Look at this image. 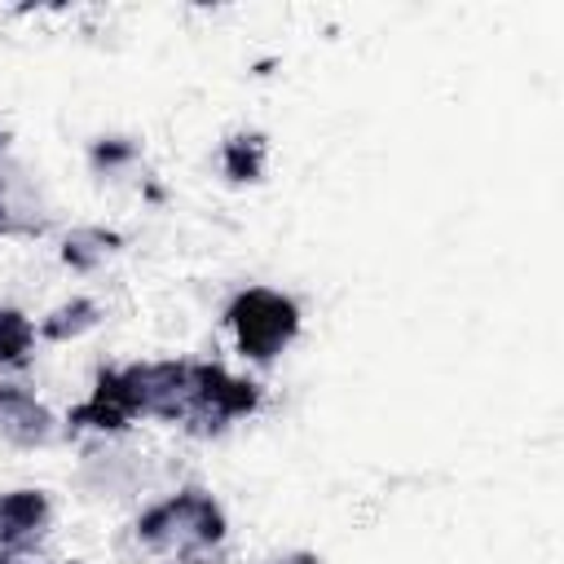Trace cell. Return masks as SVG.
I'll list each match as a JSON object with an SVG mask.
<instances>
[{"label": "cell", "instance_id": "obj_1", "mask_svg": "<svg viewBox=\"0 0 564 564\" xmlns=\"http://www.w3.org/2000/svg\"><path fill=\"white\" fill-rule=\"evenodd\" d=\"M229 533V516L225 507L207 494V489H176L159 502H150L137 524H132V538L141 551H154V555H194V551H212L220 546Z\"/></svg>", "mask_w": 564, "mask_h": 564}, {"label": "cell", "instance_id": "obj_2", "mask_svg": "<svg viewBox=\"0 0 564 564\" xmlns=\"http://www.w3.org/2000/svg\"><path fill=\"white\" fill-rule=\"evenodd\" d=\"M300 322L304 317H300L295 295H286L278 286H242L225 304V330L234 339V352L251 366L278 361L295 344Z\"/></svg>", "mask_w": 564, "mask_h": 564}, {"label": "cell", "instance_id": "obj_3", "mask_svg": "<svg viewBox=\"0 0 564 564\" xmlns=\"http://www.w3.org/2000/svg\"><path fill=\"white\" fill-rule=\"evenodd\" d=\"M264 392L256 379L234 375L220 361H194V401L185 414V427L194 436H216L238 419H251L260 410Z\"/></svg>", "mask_w": 564, "mask_h": 564}, {"label": "cell", "instance_id": "obj_4", "mask_svg": "<svg viewBox=\"0 0 564 564\" xmlns=\"http://www.w3.org/2000/svg\"><path fill=\"white\" fill-rule=\"evenodd\" d=\"M137 392H141V419L159 423H185L194 401V361L185 357H159V361H132Z\"/></svg>", "mask_w": 564, "mask_h": 564}, {"label": "cell", "instance_id": "obj_5", "mask_svg": "<svg viewBox=\"0 0 564 564\" xmlns=\"http://www.w3.org/2000/svg\"><path fill=\"white\" fill-rule=\"evenodd\" d=\"M53 524V498L44 489H0V546L26 555Z\"/></svg>", "mask_w": 564, "mask_h": 564}, {"label": "cell", "instance_id": "obj_6", "mask_svg": "<svg viewBox=\"0 0 564 564\" xmlns=\"http://www.w3.org/2000/svg\"><path fill=\"white\" fill-rule=\"evenodd\" d=\"M0 436L18 449H40L57 436V414L35 392H26L22 383H4V392H0Z\"/></svg>", "mask_w": 564, "mask_h": 564}, {"label": "cell", "instance_id": "obj_7", "mask_svg": "<svg viewBox=\"0 0 564 564\" xmlns=\"http://www.w3.org/2000/svg\"><path fill=\"white\" fill-rule=\"evenodd\" d=\"M119 247H123V234L119 229H110V225H75V229L62 234L57 260L70 273H97Z\"/></svg>", "mask_w": 564, "mask_h": 564}, {"label": "cell", "instance_id": "obj_8", "mask_svg": "<svg viewBox=\"0 0 564 564\" xmlns=\"http://www.w3.org/2000/svg\"><path fill=\"white\" fill-rule=\"evenodd\" d=\"M101 317H106L101 300H93V295H70V300L53 304V308L35 322V335H40L44 344H75V339H84L88 330H97Z\"/></svg>", "mask_w": 564, "mask_h": 564}, {"label": "cell", "instance_id": "obj_9", "mask_svg": "<svg viewBox=\"0 0 564 564\" xmlns=\"http://www.w3.org/2000/svg\"><path fill=\"white\" fill-rule=\"evenodd\" d=\"M220 172L234 185H256L264 181V163H269V141L260 132H229L220 141Z\"/></svg>", "mask_w": 564, "mask_h": 564}, {"label": "cell", "instance_id": "obj_10", "mask_svg": "<svg viewBox=\"0 0 564 564\" xmlns=\"http://www.w3.org/2000/svg\"><path fill=\"white\" fill-rule=\"evenodd\" d=\"M35 322L18 304H0V370H26L35 361Z\"/></svg>", "mask_w": 564, "mask_h": 564}, {"label": "cell", "instance_id": "obj_11", "mask_svg": "<svg viewBox=\"0 0 564 564\" xmlns=\"http://www.w3.org/2000/svg\"><path fill=\"white\" fill-rule=\"evenodd\" d=\"M128 414H119L115 405H106V401H97V397H84L79 405H70L66 410V427L70 432H106V436H115V432H128Z\"/></svg>", "mask_w": 564, "mask_h": 564}, {"label": "cell", "instance_id": "obj_12", "mask_svg": "<svg viewBox=\"0 0 564 564\" xmlns=\"http://www.w3.org/2000/svg\"><path fill=\"white\" fill-rule=\"evenodd\" d=\"M141 159V145L132 137H97L88 145V163L97 172H119V167H132Z\"/></svg>", "mask_w": 564, "mask_h": 564}, {"label": "cell", "instance_id": "obj_13", "mask_svg": "<svg viewBox=\"0 0 564 564\" xmlns=\"http://www.w3.org/2000/svg\"><path fill=\"white\" fill-rule=\"evenodd\" d=\"M273 564H322L313 551H291V555H278Z\"/></svg>", "mask_w": 564, "mask_h": 564}, {"label": "cell", "instance_id": "obj_14", "mask_svg": "<svg viewBox=\"0 0 564 564\" xmlns=\"http://www.w3.org/2000/svg\"><path fill=\"white\" fill-rule=\"evenodd\" d=\"M4 145H9V132H4V123H0V154H4Z\"/></svg>", "mask_w": 564, "mask_h": 564}, {"label": "cell", "instance_id": "obj_15", "mask_svg": "<svg viewBox=\"0 0 564 564\" xmlns=\"http://www.w3.org/2000/svg\"><path fill=\"white\" fill-rule=\"evenodd\" d=\"M9 560H13V555H9V551H4V546H0V564H9Z\"/></svg>", "mask_w": 564, "mask_h": 564}, {"label": "cell", "instance_id": "obj_16", "mask_svg": "<svg viewBox=\"0 0 564 564\" xmlns=\"http://www.w3.org/2000/svg\"><path fill=\"white\" fill-rule=\"evenodd\" d=\"M176 564H203V560H176Z\"/></svg>", "mask_w": 564, "mask_h": 564}, {"label": "cell", "instance_id": "obj_17", "mask_svg": "<svg viewBox=\"0 0 564 564\" xmlns=\"http://www.w3.org/2000/svg\"><path fill=\"white\" fill-rule=\"evenodd\" d=\"M0 392H4V383H0Z\"/></svg>", "mask_w": 564, "mask_h": 564}]
</instances>
